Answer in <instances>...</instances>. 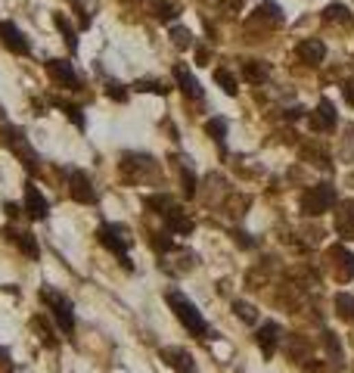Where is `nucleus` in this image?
<instances>
[{"mask_svg": "<svg viewBox=\"0 0 354 373\" xmlns=\"http://www.w3.org/2000/svg\"><path fill=\"white\" fill-rule=\"evenodd\" d=\"M165 298H168V305H171L174 318L187 326L190 336H196V339H205V336H208V324H205V318L199 314V308H196L187 296H181V292H168Z\"/></svg>", "mask_w": 354, "mask_h": 373, "instance_id": "nucleus-1", "label": "nucleus"}, {"mask_svg": "<svg viewBox=\"0 0 354 373\" xmlns=\"http://www.w3.org/2000/svg\"><path fill=\"white\" fill-rule=\"evenodd\" d=\"M0 143H3L7 149H13V153L22 159V165H25L28 171H38L40 159H38V153L31 149L28 137L22 134V128H16V125H3V128H0Z\"/></svg>", "mask_w": 354, "mask_h": 373, "instance_id": "nucleus-2", "label": "nucleus"}, {"mask_svg": "<svg viewBox=\"0 0 354 373\" xmlns=\"http://www.w3.org/2000/svg\"><path fill=\"white\" fill-rule=\"evenodd\" d=\"M336 205V187L333 183H314L301 193V211L307 218H320Z\"/></svg>", "mask_w": 354, "mask_h": 373, "instance_id": "nucleus-3", "label": "nucleus"}, {"mask_svg": "<svg viewBox=\"0 0 354 373\" xmlns=\"http://www.w3.org/2000/svg\"><path fill=\"white\" fill-rule=\"evenodd\" d=\"M97 240H100L103 246H106L109 252H115V255L121 258V265L131 271V261H127V249H131V237L125 233V227H118V224H103L100 231H97Z\"/></svg>", "mask_w": 354, "mask_h": 373, "instance_id": "nucleus-4", "label": "nucleus"}, {"mask_svg": "<svg viewBox=\"0 0 354 373\" xmlns=\"http://www.w3.org/2000/svg\"><path fill=\"white\" fill-rule=\"evenodd\" d=\"M40 298L50 305V311H53V320H56V326H60L62 333H75V311H72V302H68L62 292H56V290H44L40 292Z\"/></svg>", "mask_w": 354, "mask_h": 373, "instance_id": "nucleus-5", "label": "nucleus"}, {"mask_svg": "<svg viewBox=\"0 0 354 373\" xmlns=\"http://www.w3.org/2000/svg\"><path fill=\"white\" fill-rule=\"evenodd\" d=\"M68 193H72V199L75 203H81V205H94L97 203L94 183H90V177H87L81 168L68 171Z\"/></svg>", "mask_w": 354, "mask_h": 373, "instance_id": "nucleus-6", "label": "nucleus"}, {"mask_svg": "<svg viewBox=\"0 0 354 373\" xmlns=\"http://www.w3.org/2000/svg\"><path fill=\"white\" fill-rule=\"evenodd\" d=\"M0 44H3L7 50H13V53H19V56L31 53V44H28V38L13 25V22H0Z\"/></svg>", "mask_w": 354, "mask_h": 373, "instance_id": "nucleus-7", "label": "nucleus"}, {"mask_svg": "<svg viewBox=\"0 0 354 373\" xmlns=\"http://www.w3.org/2000/svg\"><path fill=\"white\" fill-rule=\"evenodd\" d=\"M47 75L53 78L56 84H62V88H68V90L81 88L78 75H75V68H72V62H68V60H47Z\"/></svg>", "mask_w": 354, "mask_h": 373, "instance_id": "nucleus-8", "label": "nucleus"}, {"mask_svg": "<svg viewBox=\"0 0 354 373\" xmlns=\"http://www.w3.org/2000/svg\"><path fill=\"white\" fill-rule=\"evenodd\" d=\"M307 125H311V131H317V134H327V131L336 128V106L329 100H320V106L307 116Z\"/></svg>", "mask_w": 354, "mask_h": 373, "instance_id": "nucleus-9", "label": "nucleus"}, {"mask_svg": "<svg viewBox=\"0 0 354 373\" xmlns=\"http://www.w3.org/2000/svg\"><path fill=\"white\" fill-rule=\"evenodd\" d=\"M25 211H28V218H34V221H44V218L50 215L47 196H44L34 183H25Z\"/></svg>", "mask_w": 354, "mask_h": 373, "instance_id": "nucleus-10", "label": "nucleus"}, {"mask_svg": "<svg viewBox=\"0 0 354 373\" xmlns=\"http://www.w3.org/2000/svg\"><path fill=\"white\" fill-rule=\"evenodd\" d=\"M162 361L177 373H196V361L187 348H162Z\"/></svg>", "mask_w": 354, "mask_h": 373, "instance_id": "nucleus-11", "label": "nucleus"}, {"mask_svg": "<svg viewBox=\"0 0 354 373\" xmlns=\"http://www.w3.org/2000/svg\"><path fill=\"white\" fill-rule=\"evenodd\" d=\"M165 227L171 233H177V237H187V233H193V218L187 215L184 209H177V205H171V209L165 211Z\"/></svg>", "mask_w": 354, "mask_h": 373, "instance_id": "nucleus-12", "label": "nucleus"}, {"mask_svg": "<svg viewBox=\"0 0 354 373\" xmlns=\"http://www.w3.org/2000/svg\"><path fill=\"white\" fill-rule=\"evenodd\" d=\"M258 346H261V352H264V358H270V355L277 352V342H280V324L277 320H268V324H261V330H258Z\"/></svg>", "mask_w": 354, "mask_h": 373, "instance_id": "nucleus-13", "label": "nucleus"}, {"mask_svg": "<svg viewBox=\"0 0 354 373\" xmlns=\"http://www.w3.org/2000/svg\"><path fill=\"white\" fill-rule=\"evenodd\" d=\"M295 53H299V60L307 62V66H320L323 56H327V47H323V41H317V38H307V41H301L299 47H295Z\"/></svg>", "mask_w": 354, "mask_h": 373, "instance_id": "nucleus-14", "label": "nucleus"}, {"mask_svg": "<svg viewBox=\"0 0 354 373\" xmlns=\"http://www.w3.org/2000/svg\"><path fill=\"white\" fill-rule=\"evenodd\" d=\"M329 258H333L339 280H351V277H354V255H351L348 249H342V246H333V249H329Z\"/></svg>", "mask_w": 354, "mask_h": 373, "instance_id": "nucleus-15", "label": "nucleus"}, {"mask_svg": "<svg viewBox=\"0 0 354 373\" xmlns=\"http://www.w3.org/2000/svg\"><path fill=\"white\" fill-rule=\"evenodd\" d=\"M7 233H10V240L19 246L22 255L31 258V261H38V258H40V246H38V240H34V233H28V231H7Z\"/></svg>", "mask_w": 354, "mask_h": 373, "instance_id": "nucleus-16", "label": "nucleus"}, {"mask_svg": "<svg viewBox=\"0 0 354 373\" xmlns=\"http://www.w3.org/2000/svg\"><path fill=\"white\" fill-rule=\"evenodd\" d=\"M174 81H177V88H181L187 97L202 100V88H199V81H196L193 75L187 72V66H174Z\"/></svg>", "mask_w": 354, "mask_h": 373, "instance_id": "nucleus-17", "label": "nucleus"}, {"mask_svg": "<svg viewBox=\"0 0 354 373\" xmlns=\"http://www.w3.org/2000/svg\"><path fill=\"white\" fill-rule=\"evenodd\" d=\"M280 22H283V13L277 3H261L255 10V16L249 19V25H280Z\"/></svg>", "mask_w": 354, "mask_h": 373, "instance_id": "nucleus-18", "label": "nucleus"}, {"mask_svg": "<svg viewBox=\"0 0 354 373\" xmlns=\"http://www.w3.org/2000/svg\"><path fill=\"white\" fill-rule=\"evenodd\" d=\"M242 78L252 81V84L268 81V78H270V66H268V62H261V60H246V62H242Z\"/></svg>", "mask_w": 354, "mask_h": 373, "instance_id": "nucleus-19", "label": "nucleus"}, {"mask_svg": "<svg viewBox=\"0 0 354 373\" xmlns=\"http://www.w3.org/2000/svg\"><path fill=\"white\" fill-rule=\"evenodd\" d=\"M121 168H125V171L134 168L137 177H140V175H147V171H153L155 162L149 156H134V153H125V156H121Z\"/></svg>", "mask_w": 354, "mask_h": 373, "instance_id": "nucleus-20", "label": "nucleus"}, {"mask_svg": "<svg viewBox=\"0 0 354 373\" xmlns=\"http://www.w3.org/2000/svg\"><path fill=\"white\" fill-rule=\"evenodd\" d=\"M336 231L342 237H354V203H345L342 211H336Z\"/></svg>", "mask_w": 354, "mask_h": 373, "instance_id": "nucleus-21", "label": "nucleus"}, {"mask_svg": "<svg viewBox=\"0 0 354 373\" xmlns=\"http://www.w3.org/2000/svg\"><path fill=\"white\" fill-rule=\"evenodd\" d=\"M323 22H329V25H333V22H336V25H351L354 16L348 13L345 3H329V7L323 10Z\"/></svg>", "mask_w": 354, "mask_h": 373, "instance_id": "nucleus-22", "label": "nucleus"}, {"mask_svg": "<svg viewBox=\"0 0 354 373\" xmlns=\"http://www.w3.org/2000/svg\"><path fill=\"white\" fill-rule=\"evenodd\" d=\"M153 16L159 22H174L177 16H181V7L171 3V0H155V3H153Z\"/></svg>", "mask_w": 354, "mask_h": 373, "instance_id": "nucleus-23", "label": "nucleus"}, {"mask_svg": "<svg viewBox=\"0 0 354 373\" xmlns=\"http://www.w3.org/2000/svg\"><path fill=\"white\" fill-rule=\"evenodd\" d=\"M53 25L60 28V34H62V38H66V47L75 53V50H78V38H75V28L68 25V19H66V16H62V13H53Z\"/></svg>", "mask_w": 354, "mask_h": 373, "instance_id": "nucleus-24", "label": "nucleus"}, {"mask_svg": "<svg viewBox=\"0 0 354 373\" xmlns=\"http://www.w3.org/2000/svg\"><path fill=\"white\" fill-rule=\"evenodd\" d=\"M214 81H218V88L224 90L227 97H236V75L230 72V68H214Z\"/></svg>", "mask_w": 354, "mask_h": 373, "instance_id": "nucleus-25", "label": "nucleus"}, {"mask_svg": "<svg viewBox=\"0 0 354 373\" xmlns=\"http://www.w3.org/2000/svg\"><path fill=\"white\" fill-rule=\"evenodd\" d=\"M336 314H339L342 320H354V296L339 292V296H336Z\"/></svg>", "mask_w": 354, "mask_h": 373, "instance_id": "nucleus-26", "label": "nucleus"}, {"mask_svg": "<svg viewBox=\"0 0 354 373\" xmlns=\"http://www.w3.org/2000/svg\"><path fill=\"white\" fill-rule=\"evenodd\" d=\"M56 106L66 112V118L75 125V128L84 131V116H81V106H75V103H66V100H56Z\"/></svg>", "mask_w": 354, "mask_h": 373, "instance_id": "nucleus-27", "label": "nucleus"}, {"mask_svg": "<svg viewBox=\"0 0 354 373\" xmlns=\"http://www.w3.org/2000/svg\"><path fill=\"white\" fill-rule=\"evenodd\" d=\"M171 44H174L177 50H190V47H193V34H190V28L174 25V28H171Z\"/></svg>", "mask_w": 354, "mask_h": 373, "instance_id": "nucleus-28", "label": "nucleus"}, {"mask_svg": "<svg viewBox=\"0 0 354 373\" xmlns=\"http://www.w3.org/2000/svg\"><path fill=\"white\" fill-rule=\"evenodd\" d=\"M205 134L214 137V143H218V146L224 149V137H227V122H224V118H212V122L205 125Z\"/></svg>", "mask_w": 354, "mask_h": 373, "instance_id": "nucleus-29", "label": "nucleus"}, {"mask_svg": "<svg viewBox=\"0 0 354 373\" xmlns=\"http://www.w3.org/2000/svg\"><path fill=\"white\" fill-rule=\"evenodd\" d=\"M31 326H34V333H40V342H44V346H47V348H56V336H53V330L47 326V320H44V318H34Z\"/></svg>", "mask_w": 354, "mask_h": 373, "instance_id": "nucleus-30", "label": "nucleus"}, {"mask_svg": "<svg viewBox=\"0 0 354 373\" xmlns=\"http://www.w3.org/2000/svg\"><path fill=\"white\" fill-rule=\"evenodd\" d=\"M301 156H305V159H314L317 168H329V156L323 153L320 146H305V149H301Z\"/></svg>", "mask_w": 354, "mask_h": 373, "instance_id": "nucleus-31", "label": "nucleus"}, {"mask_svg": "<svg viewBox=\"0 0 354 373\" xmlns=\"http://www.w3.org/2000/svg\"><path fill=\"white\" fill-rule=\"evenodd\" d=\"M233 311L240 314V320H246V324H255V320H258V308L249 305V302H233Z\"/></svg>", "mask_w": 354, "mask_h": 373, "instance_id": "nucleus-32", "label": "nucleus"}, {"mask_svg": "<svg viewBox=\"0 0 354 373\" xmlns=\"http://www.w3.org/2000/svg\"><path fill=\"white\" fill-rule=\"evenodd\" d=\"M106 97H109V100H115V103H125L127 100L125 84H121V81H109L106 84Z\"/></svg>", "mask_w": 354, "mask_h": 373, "instance_id": "nucleus-33", "label": "nucleus"}, {"mask_svg": "<svg viewBox=\"0 0 354 373\" xmlns=\"http://www.w3.org/2000/svg\"><path fill=\"white\" fill-rule=\"evenodd\" d=\"M134 88L137 90H147V94H159V97L168 94V84L165 81H137Z\"/></svg>", "mask_w": 354, "mask_h": 373, "instance_id": "nucleus-34", "label": "nucleus"}, {"mask_svg": "<svg viewBox=\"0 0 354 373\" xmlns=\"http://www.w3.org/2000/svg\"><path fill=\"white\" fill-rule=\"evenodd\" d=\"M181 190H184V196H187V199L196 196V175H193V171H184V175H181Z\"/></svg>", "mask_w": 354, "mask_h": 373, "instance_id": "nucleus-35", "label": "nucleus"}, {"mask_svg": "<svg viewBox=\"0 0 354 373\" xmlns=\"http://www.w3.org/2000/svg\"><path fill=\"white\" fill-rule=\"evenodd\" d=\"M147 205H149V209H159V215H165L174 203L168 196H147Z\"/></svg>", "mask_w": 354, "mask_h": 373, "instance_id": "nucleus-36", "label": "nucleus"}, {"mask_svg": "<svg viewBox=\"0 0 354 373\" xmlns=\"http://www.w3.org/2000/svg\"><path fill=\"white\" fill-rule=\"evenodd\" d=\"M323 342H327L329 355H333V358H336V361H342V346H339V339H336L333 333H323Z\"/></svg>", "mask_w": 354, "mask_h": 373, "instance_id": "nucleus-37", "label": "nucleus"}, {"mask_svg": "<svg viewBox=\"0 0 354 373\" xmlns=\"http://www.w3.org/2000/svg\"><path fill=\"white\" fill-rule=\"evenodd\" d=\"M342 97H345L348 106H354V78H348V81L342 84Z\"/></svg>", "mask_w": 354, "mask_h": 373, "instance_id": "nucleus-38", "label": "nucleus"}, {"mask_svg": "<svg viewBox=\"0 0 354 373\" xmlns=\"http://www.w3.org/2000/svg\"><path fill=\"white\" fill-rule=\"evenodd\" d=\"M153 246H155V249H159V252H171V249H174V243H171V240H168V237H162V233L153 240Z\"/></svg>", "mask_w": 354, "mask_h": 373, "instance_id": "nucleus-39", "label": "nucleus"}, {"mask_svg": "<svg viewBox=\"0 0 354 373\" xmlns=\"http://www.w3.org/2000/svg\"><path fill=\"white\" fill-rule=\"evenodd\" d=\"M301 348H305V342H301L299 336H295V333H292V336H289V352H292L295 358H301Z\"/></svg>", "mask_w": 354, "mask_h": 373, "instance_id": "nucleus-40", "label": "nucleus"}, {"mask_svg": "<svg viewBox=\"0 0 354 373\" xmlns=\"http://www.w3.org/2000/svg\"><path fill=\"white\" fill-rule=\"evenodd\" d=\"M240 7H242V0H220V10H227L230 16L240 13Z\"/></svg>", "mask_w": 354, "mask_h": 373, "instance_id": "nucleus-41", "label": "nucleus"}, {"mask_svg": "<svg viewBox=\"0 0 354 373\" xmlns=\"http://www.w3.org/2000/svg\"><path fill=\"white\" fill-rule=\"evenodd\" d=\"M3 211H7L10 218H19V205L16 203H3Z\"/></svg>", "mask_w": 354, "mask_h": 373, "instance_id": "nucleus-42", "label": "nucleus"}, {"mask_svg": "<svg viewBox=\"0 0 354 373\" xmlns=\"http://www.w3.org/2000/svg\"><path fill=\"white\" fill-rule=\"evenodd\" d=\"M196 60H199V66H208V50L199 47V50H196Z\"/></svg>", "mask_w": 354, "mask_h": 373, "instance_id": "nucleus-43", "label": "nucleus"}]
</instances>
